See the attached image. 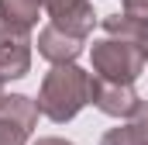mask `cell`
<instances>
[{"label":"cell","mask_w":148,"mask_h":145,"mask_svg":"<svg viewBox=\"0 0 148 145\" xmlns=\"http://www.w3.org/2000/svg\"><path fill=\"white\" fill-rule=\"evenodd\" d=\"M90 86H93V72L79 69L76 62L73 66H52L38 86V110L48 121L66 124L90 104Z\"/></svg>","instance_id":"cell-1"},{"label":"cell","mask_w":148,"mask_h":145,"mask_svg":"<svg viewBox=\"0 0 148 145\" xmlns=\"http://www.w3.org/2000/svg\"><path fill=\"white\" fill-rule=\"evenodd\" d=\"M90 62L97 79H110V83H134L145 72V52L131 41L121 38H97L90 45Z\"/></svg>","instance_id":"cell-2"},{"label":"cell","mask_w":148,"mask_h":145,"mask_svg":"<svg viewBox=\"0 0 148 145\" xmlns=\"http://www.w3.org/2000/svg\"><path fill=\"white\" fill-rule=\"evenodd\" d=\"M41 10L48 14V24L66 31L73 38H90L93 24H97V14H93V3L90 0H38Z\"/></svg>","instance_id":"cell-3"},{"label":"cell","mask_w":148,"mask_h":145,"mask_svg":"<svg viewBox=\"0 0 148 145\" xmlns=\"http://www.w3.org/2000/svg\"><path fill=\"white\" fill-rule=\"evenodd\" d=\"M31 69V35L0 17V83L21 79Z\"/></svg>","instance_id":"cell-4"},{"label":"cell","mask_w":148,"mask_h":145,"mask_svg":"<svg viewBox=\"0 0 148 145\" xmlns=\"http://www.w3.org/2000/svg\"><path fill=\"white\" fill-rule=\"evenodd\" d=\"M90 104L107 114V117H121V121H131V114L138 110L141 97L131 83H110V79H97L93 76V86H90Z\"/></svg>","instance_id":"cell-5"},{"label":"cell","mask_w":148,"mask_h":145,"mask_svg":"<svg viewBox=\"0 0 148 145\" xmlns=\"http://www.w3.org/2000/svg\"><path fill=\"white\" fill-rule=\"evenodd\" d=\"M83 52V38H73L52 24H45L38 31V55H45L52 66H73Z\"/></svg>","instance_id":"cell-6"},{"label":"cell","mask_w":148,"mask_h":145,"mask_svg":"<svg viewBox=\"0 0 148 145\" xmlns=\"http://www.w3.org/2000/svg\"><path fill=\"white\" fill-rule=\"evenodd\" d=\"M0 17L21 31H31L41 17V3L38 0H0Z\"/></svg>","instance_id":"cell-7"},{"label":"cell","mask_w":148,"mask_h":145,"mask_svg":"<svg viewBox=\"0 0 148 145\" xmlns=\"http://www.w3.org/2000/svg\"><path fill=\"white\" fill-rule=\"evenodd\" d=\"M28 138H31V131L21 121H14L10 114L0 110V145H28Z\"/></svg>","instance_id":"cell-8"},{"label":"cell","mask_w":148,"mask_h":145,"mask_svg":"<svg viewBox=\"0 0 148 145\" xmlns=\"http://www.w3.org/2000/svg\"><path fill=\"white\" fill-rule=\"evenodd\" d=\"M100 145H148V138L138 135L131 124H117V128H110V131L100 138Z\"/></svg>","instance_id":"cell-9"},{"label":"cell","mask_w":148,"mask_h":145,"mask_svg":"<svg viewBox=\"0 0 148 145\" xmlns=\"http://www.w3.org/2000/svg\"><path fill=\"white\" fill-rule=\"evenodd\" d=\"M127 124H131L138 135H145V138H148V100H141V104H138V110L131 114V121H127Z\"/></svg>","instance_id":"cell-10"},{"label":"cell","mask_w":148,"mask_h":145,"mask_svg":"<svg viewBox=\"0 0 148 145\" xmlns=\"http://www.w3.org/2000/svg\"><path fill=\"white\" fill-rule=\"evenodd\" d=\"M121 7H124L127 17H141V21H148V0H121Z\"/></svg>","instance_id":"cell-11"},{"label":"cell","mask_w":148,"mask_h":145,"mask_svg":"<svg viewBox=\"0 0 148 145\" xmlns=\"http://www.w3.org/2000/svg\"><path fill=\"white\" fill-rule=\"evenodd\" d=\"M31 145H73V142H66V138H59V135H45V138H35Z\"/></svg>","instance_id":"cell-12"},{"label":"cell","mask_w":148,"mask_h":145,"mask_svg":"<svg viewBox=\"0 0 148 145\" xmlns=\"http://www.w3.org/2000/svg\"><path fill=\"white\" fill-rule=\"evenodd\" d=\"M0 104H3V83H0Z\"/></svg>","instance_id":"cell-13"}]
</instances>
